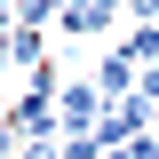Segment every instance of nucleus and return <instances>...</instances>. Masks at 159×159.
Here are the masks:
<instances>
[{
	"mask_svg": "<svg viewBox=\"0 0 159 159\" xmlns=\"http://www.w3.org/2000/svg\"><path fill=\"white\" fill-rule=\"evenodd\" d=\"M56 32H111V8H56Z\"/></svg>",
	"mask_w": 159,
	"mask_h": 159,
	"instance_id": "nucleus-1",
	"label": "nucleus"
},
{
	"mask_svg": "<svg viewBox=\"0 0 159 159\" xmlns=\"http://www.w3.org/2000/svg\"><path fill=\"white\" fill-rule=\"evenodd\" d=\"M8 56H16L24 72H40V24H16V40H8Z\"/></svg>",
	"mask_w": 159,
	"mask_h": 159,
	"instance_id": "nucleus-2",
	"label": "nucleus"
},
{
	"mask_svg": "<svg viewBox=\"0 0 159 159\" xmlns=\"http://www.w3.org/2000/svg\"><path fill=\"white\" fill-rule=\"evenodd\" d=\"M127 80H135V72H127V56H111V64L96 72V96H127Z\"/></svg>",
	"mask_w": 159,
	"mask_h": 159,
	"instance_id": "nucleus-3",
	"label": "nucleus"
}]
</instances>
